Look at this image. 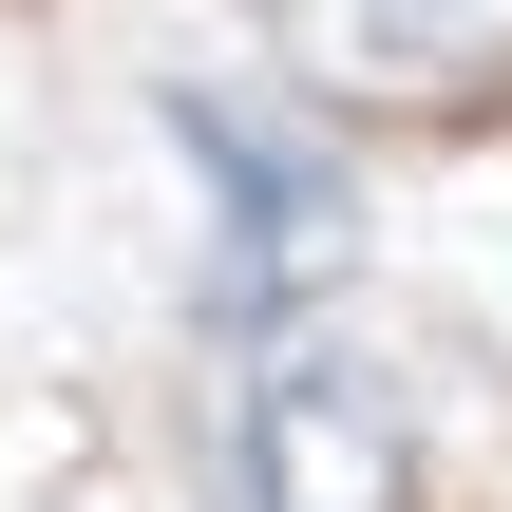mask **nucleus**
<instances>
[{
  "label": "nucleus",
  "mask_w": 512,
  "mask_h": 512,
  "mask_svg": "<svg viewBox=\"0 0 512 512\" xmlns=\"http://www.w3.org/2000/svg\"><path fill=\"white\" fill-rule=\"evenodd\" d=\"M247 494H266V512H418L399 380H380V361H342V342L266 361V399H247Z\"/></svg>",
  "instance_id": "obj_1"
},
{
  "label": "nucleus",
  "mask_w": 512,
  "mask_h": 512,
  "mask_svg": "<svg viewBox=\"0 0 512 512\" xmlns=\"http://www.w3.org/2000/svg\"><path fill=\"white\" fill-rule=\"evenodd\" d=\"M171 133H190V171H209V209H228V304H304V285L342 266V171H323L285 114H228V95H171Z\"/></svg>",
  "instance_id": "obj_2"
},
{
  "label": "nucleus",
  "mask_w": 512,
  "mask_h": 512,
  "mask_svg": "<svg viewBox=\"0 0 512 512\" xmlns=\"http://www.w3.org/2000/svg\"><path fill=\"white\" fill-rule=\"evenodd\" d=\"M285 19H304V57L361 76V95H475L512 57V0H285Z\"/></svg>",
  "instance_id": "obj_3"
}]
</instances>
